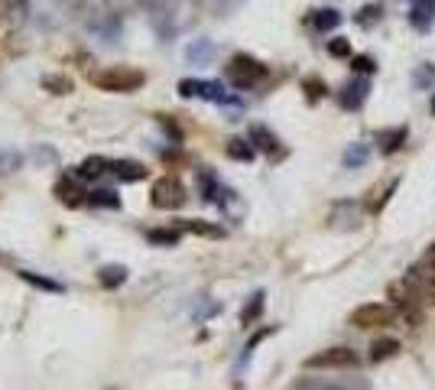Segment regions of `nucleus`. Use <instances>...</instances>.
<instances>
[{"instance_id":"a211bd4d","label":"nucleus","mask_w":435,"mask_h":390,"mask_svg":"<svg viewBox=\"0 0 435 390\" xmlns=\"http://www.w3.org/2000/svg\"><path fill=\"white\" fill-rule=\"evenodd\" d=\"M396 351H400V341H396V339H377L374 345H370V361H374V364H380V361L393 358Z\"/></svg>"},{"instance_id":"a878e982","label":"nucleus","mask_w":435,"mask_h":390,"mask_svg":"<svg viewBox=\"0 0 435 390\" xmlns=\"http://www.w3.org/2000/svg\"><path fill=\"white\" fill-rule=\"evenodd\" d=\"M7 13H13V23L26 17V0H7Z\"/></svg>"},{"instance_id":"423d86ee","label":"nucleus","mask_w":435,"mask_h":390,"mask_svg":"<svg viewBox=\"0 0 435 390\" xmlns=\"http://www.w3.org/2000/svg\"><path fill=\"white\" fill-rule=\"evenodd\" d=\"M357 355L354 348H325L318 351V355H312V358H306V368L309 371H318V368H357Z\"/></svg>"},{"instance_id":"6ab92c4d","label":"nucleus","mask_w":435,"mask_h":390,"mask_svg":"<svg viewBox=\"0 0 435 390\" xmlns=\"http://www.w3.org/2000/svg\"><path fill=\"white\" fill-rule=\"evenodd\" d=\"M263 300H267V296H263V290L250 296V302L244 306V312H240V325H244V329H247V325H254V322L260 319V312H263Z\"/></svg>"},{"instance_id":"412c9836","label":"nucleus","mask_w":435,"mask_h":390,"mask_svg":"<svg viewBox=\"0 0 435 390\" xmlns=\"http://www.w3.org/2000/svg\"><path fill=\"white\" fill-rule=\"evenodd\" d=\"M289 390H345L341 384H328L322 377H299L296 384H289Z\"/></svg>"},{"instance_id":"f03ea898","label":"nucleus","mask_w":435,"mask_h":390,"mask_svg":"<svg viewBox=\"0 0 435 390\" xmlns=\"http://www.w3.org/2000/svg\"><path fill=\"white\" fill-rule=\"evenodd\" d=\"M143 81H147V75L140 69H127V65H110V69L95 75V85H98L101 91H114V95H130V91H137Z\"/></svg>"},{"instance_id":"2eb2a0df","label":"nucleus","mask_w":435,"mask_h":390,"mask_svg":"<svg viewBox=\"0 0 435 390\" xmlns=\"http://www.w3.org/2000/svg\"><path fill=\"white\" fill-rule=\"evenodd\" d=\"M377 143H380V153H396L406 143V127H393L377 133Z\"/></svg>"},{"instance_id":"0eeeda50","label":"nucleus","mask_w":435,"mask_h":390,"mask_svg":"<svg viewBox=\"0 0 435 390\" xmlns=\"http://www.w3.org/2000/svg\"><path fill=\"white\" fill-rule=\"evenodd\" d=\"M179 95L182 98H208V101H221L228 104V91L221 88L218 81H202V79H182L179 81Z\"/></svg>"},{"instance_id":"1a4fd4ad","label":"nucleus","mask_w":435,"mask_h":390,"mask_svg":"<svg viewBox=\"0 0 435 390\" xmlns=\"http://www.w3.org/2000/svg\"><path fill=\"white\" fill-rule=\"evenodd\" d=\"M367 91H370V85H367L364 79H354V81H347L345 88H341L338 101H341V108L357 111V108H361V104L367 101Z\"/></svg>"},{"instance_id":"bb28decb","label":"nucleus","mask_w":435,"mask_h":390,"mask_svg":"<svg viewBox=\"0 0 435 390\" xmlns=\"http://www.w3.org/2000/svg\"><path fill=\"white\" fill-rule=\"evenodd\" d=\"M351 65H354V72H364V75H370V72L377 69L370 56H354V59H351Z\"/></svg>"},{"instance_id":"aec40b11","label":"nucleus","mask_w":435,"mask_h":390,"mask_svg":"<svg viewBox=\"0 0 435 390\" xmlns=\"http://www.w3.org/2000/svg\"><path fill=\"white\" fill-rule=\"evenodd\" d=\"M20 280L30 283V286H36V290H46V293H65V286L56 280H46V277H40V273H30V270H20Z\"/></svg>"},{"instance_id":"b1692460","label":"nucleus","mask_w":435,"mask_h":390,"mask_svg":"<svg viewBox=\"0 0 435 390\" xmlns=\"http://www.w3.org/2000/svg\"><path fill=\"white\" fill-rule=\"evenodd\" d=\"M367 163V147H351L345 153V166H364Z\"/></svg>"},{"instance_id":"dca6fc26","label":"nucleus","mask_w":435,"mask_h":390,"mask_svg":"<svg viewBox=\"0 0 435 390\" xmlns=\"http://www.w3.org/2000/svg\"><path fill=\"white\" fill-rule=\"evenodd\" d=\"M224 153H228L231 160H238V163H250L254 156H257V147H254L250 140H228Z\"/></svg>"},{"instance_id":"c85d7f7f","label":"nucleus","mask_w":435,"mask_h":390,"mask_svg":"<svg viewBox=\"0 0 435 390\" xmlns=\"http://www.w3.org/2000/svg\"><path fill=\"white\" fill-rule=\"evenodd\" d=\"M208 56H211V46H208V42H202V46H188V59L192 62H205Z\"/></svg>"},{"instance_id":"f257e3e1","label":"nucleus","mask_w":435,"mask_h":390,"mask_svg":"<svg viewBox=\"0 0 435 390\" xmlns=\"http://www.w3.org/2000/svg\"><path fill=\"white\" fill-rule=\"evenodd\" d=\"M390 300H393V309L400 312V319H403L406 325H422L425 296L416 290L406 277L403 280H396V283H390Z\"/></svg>"},{"instance_id":"6e6552de","label":"nucleus","mask_w":435,"mask_h":390,"mask_svg":"<svg viewBox=\"0 0 435 390\" xmlns=\"http://www.w3.org/2000/svg\"><path fill=\"white\" fill-rule=\"evenodd\" d=\"M108 172L120 182H140L147 179V166L137 160H108Z\"/></svg>"},{"instance_id":"ddd939ff","label":"nucleus","mask_w":435,"mask_h":390,"mask_svg":"<svg viewBox=\"0 0 435 390\" xmlns=\"http://www.w3.org/2000/svg\"><path fill=\"white\" fill-rule=\"evenodd\" d=\"M179 238H182V228H149L147 241L156 244V247H176Z\"/></svg>"},{"instance_id":"4be33fe9","label":"nucleus","mask_w":435,"mask_h":390,"mask_svg":"<svg viewBox=\"0 0 435 390\" xmlns=\"http://www.w3.org/2000/svg\"><path fill=\"white\" fill-rule=\"evenodd\" d=\"M42 88L52 91V95H69L72 79H65V75H46V79H42Z\"/></svg>"},{"instance_id":"f3484780","label":"nucleus","mask_w":435,"mask_h":390,"mask_svg":"<svg viewBox=\"0 0 435 390\" xmlns=\"http://www.w3.org/2000/svg\"><path fill=\"white\" fill-rule=\"evenodd\" d=\"M179 228H182V231H192V234H202V238H224V228H218V225H208V221H202V218L182 221Z\"/></svg>"},{"instance_id":"7ed1b4c3","label":"nucleus","mask_w":435,"mask_h":390,"mask_svg":"<svg viewBox=\"0 0 435 390\" xmlns=\"http://www.w3.org/2000/svg\"><path fill=\"white\" fill-rule=\"evenodd\" d=\"M263 79H267V65H263V62H257L254 56H244V52H238V56L228 62V81L234 85V88L247 91V88H254V85H260Z\"/></svg>"},{"instance_id":"39448f33","label":"nucleus","mask_w":435,"mask_h":390,"mask_svg":"<svg viewBox=\"0 0 435 390\" xmlns=\"http://www.w3.org/2000/svg\"><path fill=\"white\" fill-rule=\"evenodd\" d=\"M393 316L396 309H390L384 302H364V306H357L351 312V325H357V329H384V325L393 322Z\"/></svg>"},{"instance_id":"4468645a","label":"nucleus","mask_w":435,"mask_h":390,"mask_svg":"<svg viewBox=\"0 0 435 390\" xmlns=\"http://www.w3.org/2000/svg\"><path fill=\"white\" fill-rule=\"evenodd\" d=\"M85 205L88 209H120V199H117V192H110V189H95L85 195Z\"/></svg>"},{"instance_id":"20e7f679","label":"nucleus","mask_w":435,"mask_h":390,"mask_svg":"<svg viewBox=\"0 0 435 390\" xmlns=\"http://www.w3.org/2000/svg\"><path fill=\"white\" fill-rule=\"evenodd\" d=\"M149 195H153V205H156V209H166V211L182 209L188 199V192H186V186L179 182V176H163V179H156Z\"/></svg>"},{"instance_id":"cd10ccee","label":"nucleus","mask_w":435,"mask_h":390,"mask_svg":"<svg viewBox=\"0 0 435 390\" xmlns=\"http://www.w3.org/2000/svg\"><path fill=\"white\" fill-rule=\"evenodd\" d=\"M302 88L309 91V98H312V101H315V98H322V95H325V85H322V81H318V79H306V81H302Z\"/></svg>"},{"instance_id":"f8f14e48","label":"nucleus","mask_w":435,"mask_h":390,"mask_svg":"<svg viewBox=\"0 0 435 390\" xmlns=\"http://www.w3.org/2000/svg\"><path fill=\"white\" fill-rule=\"evenodd\" d=\"M104 172H108V160H104V156H88V160L75 170V176H79V179L95 182V179H101Z\"/></svg>"},{"instance_id":"9b49d317","label":"nucleus","mask_w":435,"mask_h":390,"mask_svg":"<svg viewBox=\"0 0 435 390\" xmlns=\"http://www.w3.org/2000/svg\"><path fill=\"white\" fill-rule=\"evenodd\" d=\"M247 140L257 147V150H263V153H277L279 150V140L270 133L267 127H260V124H254L250 127V133H247Z\"/></svg>"},{"instance_id":"5701e85b","label":"nucleus","mask_w":435,"mask_h":390,"mask_svg":"<svg viewBox=\"0 0 435 390\" xmlns=\"http://www.w3.org/2000/svg\"><path fill=\"white\" fill-rule=\"evenodd\" d=\"M338 23H341V13H338V10H318V13H315V26H318L322 33H325V30H335Z\"/></svg>"},{"instance_id":"9d476101","label":"nucleus","mask_w":435,"mask_h":390,"mask_svg":"<svg viewBox=\"0 0 435 390\" xmlns=\"http://www.w3.org/2000/svg\"><path fill=\"white\" fill-rule=\"evenodd\" d=\"M98 283L104 290H117L127 283V267H120V263H108V267H101L98 270Z\"/></svg>"},{"instance_id":"393cba45","label":"nucleus","mask_w":435,"mask_h":390,"mask_svg":"<svg viewBox=\"0 0 435 390\" xmlns=\"http://www.w3.org/2000/svg\"><path fill=\"white\" fill-rule=\"evenodd\" d=\"M328 52H331L335 59H345V56H351V42L341 40V36H335V40L328 42Z\"/></svg>"}]
</instances>
